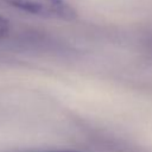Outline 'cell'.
<instances>
[{
    "label": "cell",
    "mask_w": 152,
    "mask_h": 152,
    "mask_svg": "<svg viewBox=\"0 0 152 152\" xmlns=\"http://www.w3.org/2000/svg\"><path fill=\"white\" fill-rule=\"evenodd\" d=\"M18 11L48 19L72 20L75 10L65 0H1Z\"/></svg>",
    "instance_id": "6da1fadb"
},
{
    "label": "cell",
    "mask_w": 152,
    "mask_h": 152,
    "mask_svg": "<svg viewBox=\"0 0 152 152\" xmlns=\"http://www.w3.org/2000/svg\"><path fill=\"white\" fill-rule=\"evenodd\" d=\"M8 30H10V24H8V21H7L4 17L0 15V40H1L4 37H6V34L8 33Z\"/></svg>",
    "instance_id": "7a4b0ae2"
},
{
    "label": "cell",
    "mask_w": 152,
    "mask_h": 152,
    "mask_svg": "<svg viewBox=\"0 0 152 152\" xmlns=\"http://www.w3.org/2000/svg\"><path fill=\"white\" fill-rule=\"evenodd\" d=\"M42 152H78V151H42Z\"/></svg>",
    "instance_id": "3957f363"
}]
</instances>
